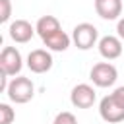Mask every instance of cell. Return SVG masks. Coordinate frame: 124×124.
Here are the masks:
<instances>
[{
	"instance_id": "6da1fadb",
	"label": "cell",
	"mask_w": 124,
	"mask_h": 124,
	"mask_svg": "<svg viewBox=\"0 0 124 124\" xmlns=\"http://www.w3.org/2000/svg\"><path fill=\"white\" fill-rule=\"evenodd\" d=\"M8 99L16 105H25L33 99L35 95V85L29 78L25 76H17V78H12L10 79V85H8V91H6Z\"/></svg>"
},
{
	"instance_id": "7a4b0ae2",
	"label": "cell",
	"mask_w": 124,
	"mask_h": 124,
	"mask_svg": "<svg viewBox=\"0 0 124 124\" xmlns=\"http://www.w3.org/2000/svg\"><path fill=\"white\" fill-rule=\"evenodd\" d=\"M72 43L79 48V50H89L99 43V31L93 23H78L72 31Z\"/></svg>"
},
{
	"instance_id": "3957f363",
	"label": "cell",
	"mask_w": 124,
	"mask_h": 124,
	"mask_svg": "<svg viewBox=\"0 0 124 124\" xmlns=\"http://www.w3.org/2000/svg\"><path fill=\"white\" fill-rule=\"evenodd\" d=\"M89 78H91L93 85H97V87H110L118 79V70L110 62H97L91 68Z\"/></svg>"
},
{
	"instance_id": "277c9868",
	"label": "cell",
	"mask_w": 124,
	"mask_h": 124,
	"mask_svg": "<svg viewBox=\"0 0 124 124\" xmlns=\"http://www.w3.org/2000/svg\"><path fill=\"white\" fill-rule=\"evenodd\" d=\"M23 68V58H21V52L16 48V46H4L2 52H0V72L6 74L8 78L10 76H17Z\"/></svg>"
},
{
	"instance_id": "5b68a950",
	"label": "cell",
	"mask_w": 124,
	"mask_h": 124,
	"mask_svg": "<svg viewBox=\"0 0 124 124\" xmlns=\"http://www.w3.org/2000/svg\"><path fill=\"white\" fill-rule=\"evenodd\" d=\"M99 114H101V118H103L105 122H108V124H118V122L124 120V107H120V105L112 99V95H107V97H103L101 103H99Z\"/></svg>"
},
{
	"instance_id": "8992f818",
	"label": "cell",
	"mask_w": 124,
	"mask_h": 124,
	"mask_svg": "<svg viewBox=\"0 0 124 124\" xmlns=\"http://www.w3.org/2000/svg\"><path fill=\"white\" fill-rule=\"evenodd\" d=\"M27 68L33 74H46L52 68V54L46 48H35L27 54Z\"/></svg>"
},
{
	"instance_id": "52a82bcc",
	"label": "cell",
	"mask_w": 124,
	"mask_h": 124,
	"mask_svg": "<svg viewBox=\"0 0 124 124\" xmlns=\"http://www.w3.org/2000/svg\"><path fill=\"white\" fill-rule=\"evenodd\" d=\"M95 99H97L95 89L89 83H78V85H74V89L70 93V101L78 108H91Z\"/></svg>"
},
{
	"instance_id": "ba28073f",
	"label": "cell",
	"mask_w": 124,
	"mask_h": 124,
	"mask_svg": "<svg viewBox=\"0 0 124 124\" xmlns=\"http://www.w3.org/2000/svg\"><path fill=\"white\" fill-rule=\"evenodd\" d=\"M99 46V54L108 62V60H116L122 56V39L116 35H105L99 39L97 43Z\"/></svg>"
},
{
	"instance_id": "9c48e42d",
	"label": "cell",
	"mask_w": 124,
	"mask_h": 124,
	"mask_svg": "<svg viewBox=\"0 0 124 124\" xmlns=\"http://www.w3.org/2000/svg\"><path fill=\"white\" fill-rule=\"evenodd\" d=\"M8 33H10V39H12L14 43L23 45V43H29L37 31H35V27H33L27 19H16V21L10 23Z\"/></svg>"
},
{
	"instance_id": "30bf717a",
	"label": "cell",
	"mask_w": 124,
	"mask_h": 124,
	"mask_svg": "<svg viewBox=\"0 0 124 124\" xmlns=\"http://www.w3.org/2000/svg\"><path fill=\"white\" fill-rule=\"evenodd\" d=\"M95 12L103 19H118L122 14V0H95Z\"/></svg>"
},
{
	"instance_id": "8fae6325",
	"label": "cell",
	"mask_w": 124,
	"mask_h": 124,
	"mask_svg": "<svg viewBox=\"0 0 124 124\" xmlns=\"http://www.w3.org/2000/svg\"><path fill=\"white\" fill-rule=\"evenodd\" d=\"M43 43H45V46L48 48V50H54V52H62V50H66L68 46H70V43H72V37L66 33V31H56V33H52V35H48V37H45L43 39Z\"/></svg>"
},
{
	"instance_id": "7c38bea8",
	"label": "cell",
	"mask_w": 124,
	"mask_h": 124,
	"mask_svg": "<svg viewBox=\"0 0 124 124\" xmlns=\"http://www.w3.org/2000/svg\"><path fill=\"white\" fill-rule=\"evenodd\" d=\"M60 29H62V25H60V19L56 16H43V17H39V21L35 25V31L41 39H45V37H48Z\"/></svg>"
},
{
	"instance_id": "4fadbf2b",
	"label": "cell",
	"mask_w": 124,
	"mask_h": 124,
	"mask_svg": "<svg viewBox=\"0 0 124 124\" xmlns=\"http://www.w3.org/2000/svg\"><path fill=\"white\" fill-rule=\"evenodd\" d=\"M16 118L14 108L8 103H0V124H12Z\"/></svg>"
},
{
	"instance_id": "5bb4252c",
	"label": "cell",
	"mask_w": 124,
	"mask_h": 124,
	"mask_svg": "<svg viewBox=\"0 0 124 124\" xmlns=\"http://www.w3.org/2000/svg\"><path fill=\"white\" fill-rule=\"evenodd\" d=\"M52 124H78V118H76L72 112L62 110V112H58V114L54 116V122H52Z\"/></svg>"
},
{
	"instance_id": "9a60e30c",
	"label": "cell",
	"mask_w": 124,
	"mask_h": 124,
	"mask_svg": "<svg viewBox=\"0 0 124 124\" xmlns=\"http://www.w3.org/2000/svg\"><path fill=\"white\" fill-rule=\"evenodd\" d=\"M12 16V2L10 0H0V23H6Z\"/></svg>"
},
{
	"instance_id": "2e32d148",
	"label": "cell",
	"mask_w": 124,
	"mask_h": 124,
	"mask_svg": "<svg viewBox=\"0 0 124 124\" xmlns=\"http://www.w3.org/2000/svg\"><path fill=\"white\" fill-rule=\"evenodd\" d=\"M110 95H112V99H114V101H116V103H118L120 107H124V85L116 87V89H114V91H112Z\"/></svg>"
},
{
	"instance_id": "e0dca14e",
	"label": "cell",
	"mask_w": 124,
	"mask_h": 124,
	"mask_svg": "<svg viewBox=\"0 0 124 124\" xmlns=\"http://www.w3.org/2000/svg\"><path fill=\"white\" fill-rule=\"evenodd\" d=\"M116 31H118V37L124 41V17L118 19V23H116Z\"/></svg>"
}]
</instances>
